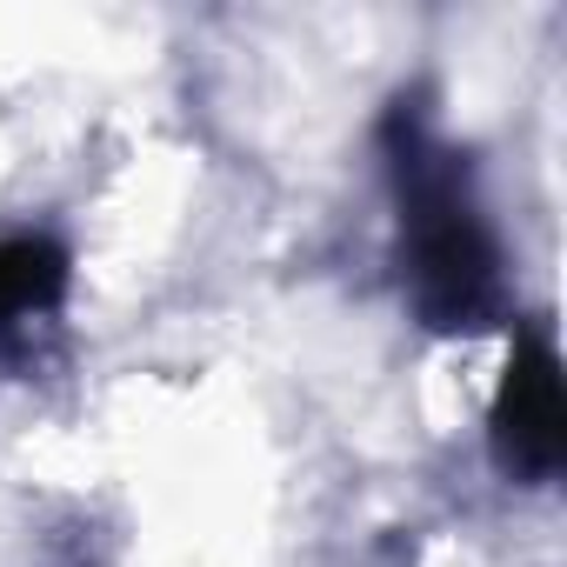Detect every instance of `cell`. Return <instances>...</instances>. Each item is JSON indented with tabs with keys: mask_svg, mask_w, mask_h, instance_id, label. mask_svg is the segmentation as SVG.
Segmentation results:
<instances>
[{
	"mask_svg": "<svg viewBox=\"0 0 567 567\" xmlns=\"http://www.w3.org/2000/svg\"><path fill=\"white\" fill-rule=\"evenodd\" d=\"M381 147L401 194V260L414 315L434 334H474L501 315V247L467 200V167L434 141L421 101H394L381 121Z\"/></svg>",
	"mask_w": 567,
	"mask_h": 567,
	"instance_id": "cell-1",
	"label": "cell"
},
{
	"mask_svg": "<svg viewBox=\"0 0 567 567\" xmlns=\"http://www.w3.org/2000/svg\"><path fill=\"white\" fill-rule=\"evenodd\" d=\"M68 301V247L48 234H0V361H28L34 334Z\"/></svg>",
	"mask_w": 567,
	"mask_h": 567,
	"instance_id": "cell-3",
	"label": "cell"
},
{
	"mask_svg": "<svg viewBox=\"0 0 567 567\" xmlns=\"http://www.w3.org/2000/svg\"><path fill=\"white\" fill-rule=\"evenodd\" d=\"M487 441L507 481H554L567 461V394H560V361L540 334H527L507 354L494 414H487Z\"/></svg>",
	"mask_w": 567,
	"mask_h": 567,
	"instance_id": "cell-2",
	"label": "cell"
}]
</instances>
